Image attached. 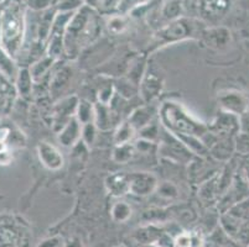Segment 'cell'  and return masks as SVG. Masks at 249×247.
Returning a JSON list of instances; mask_svg holds the SVG:
<instances>
[{"instance_id": "cell-3", "label": "cell", "mask_w": 249, "mask_h": 247, "mask_svg": "<svg viewBox=\"0 0 249 247\" xmlns=\"http://www.w3.org/2000/svg\"><path fill=\"white\" fill-rule=\"evenodd\" d=\"M195 240L191 235L183 234L180 235V236L176 239L175 245L176 247H194L195 246Z\"/></svg>"}, {"instance_id": "cell-1", "label": "cell", "mask_w": 249, "mask_h": 247, "mask_svg": "<svg viewBox=\"0 0 249 247\" xmlns=\"http://www.w3.org/2000/svg\"><path fill=\"white\" fill-rule=\"evenodd\" d=\"M22 11L18 4H11L4 10L0 26V41L9 54L19 49L22 37Z\"/></svg>"}, {"instance_id": "cell-2", "label": "cell", "mask_w": 249, "mask_h": 247, "mask_svg": "<svg viewBox=\"0 0 249 247\" xmlns=\"http://www.w3.org/2000/svg\"><path fill=\"white\" fill-rule=\"evenodd\" d=\"M17 231L4 224V221H0V247L17 246Z\"/></svg>"}]
</instances>
